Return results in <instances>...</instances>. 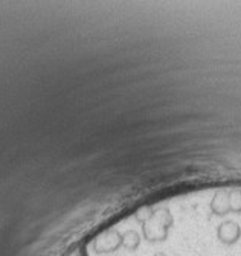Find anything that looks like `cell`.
<instances>
[{"instance_id": "cell-1", "label": "cell", "mask_w": 241, "mask_h": 256, "mask_svg": "<svg viewBox=\"0 0 241 256\" xmlns=\"http://www.w3.org/2000/svg\"><path fill=\"white\" fill-rule=\"evenodd\" d=\"M171 216L166 212L158 214L152 221L144 226V235L148 241H162L166 238V230L171 226Z\"/></svg>"}, {"instance_id": "cell-2", "label": "cell", "mask_w": 241, "mask_h": 256, "mask_svg": "<svg viewBox=\"0 0 241 256\" xmlns=\"http://www.w3.org/2000/svg\"><path fill=\"white\" fill-rule=\"evenodd\" d=\"M120 244H122V236L116 230H108L107 234H104L95 241L94 247L98 253H107V252L116 250Z\"/></svg>"}, {"instance_id": "cell-3", "label": "cell", "mask_w": 241, "mask_h": 256, "mask_svg": "<svg viewBox=\"0 0 241 256\" xmlns=\"http://www.w3.org/2000/svg\"><path fill=\"white\" fill-rule=\"evenodd\" d=\"M240 235H241L240 226H238V224H235V222L228 221V222H223L222 226L218 228V238L224 244H234V242H236L238 238H240Z\"/></svg>"}, {"instance_id": "cell-4", "label": "cell", "mask_w": 241, "mask_h": 256, "mask_svg": "<svg viewBox=\"0 0 241 256\" xmlns=\"http://www.w3.org/2000/svg\"><path fill=\"white\" fill-rule=\"evenodd\" d=\"M139 235L134 232V230H128L124 236H122V244L127 250H136L138 246H139Z\"/></svg>"}, {"instance_id": "cell-5", "label": "cell", "mask_w": 241, "mask_h": 256, "mask_svg": "<svg viewBox=\"0 0 241 256\" xmlns=\"http://www.w3.org/2000/svg\"><path fill=\"white\" fill-rule=\"evenodd\" d=\"M154 256H166V254H164V253H156Z\"/></svg>"}]
</instances>
